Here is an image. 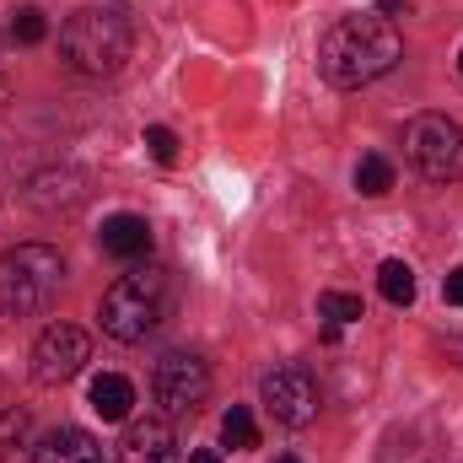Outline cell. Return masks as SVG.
<instances>
[{
	"instance_id": "6da1fadb",
	"label": "cell",
	"mask_w": 463,
	"mask_h": 463,
	"mask_svg": "<svg viewBox=\"0 0 463 463\" xmlns=\"http://www.w3.org/2000/svg\"><path fill=\"white\" fill-rule=\"evenodd\" d=\"M404 60V38L388 16H340L318 43V76L340 92L372 87Z\"/></svg>"
},
{
	"instance_id": "7a4b0ae2",
	"label": "cell",
	"mask_w": 463,
	"mask_h": 463,
	"mask_svg": "<svg viewBox=\"0 0 463 463\" xmlns=\"http://www.w3.org/2000/svg\"><path fill=\"white\" fill-rule=\"evenodd\" d=\"M103 335L118 345H140L162 329L167 318V269H129L103 291Z\"/></svg>"
},
{
	"instance_id": "3957f363",
	"label": "cell",
	"mask_w": 463,
	"mask_h": 463,
	"mask_svg": "<svg viewBox=\"0 0 463 463\" xmlns=\"http://www.w3.org/2000/svg\"><path fill=\"white\" fill-rule=\"evenodd\" d=\"M65 286V259L49 242H16L0 253V313L27 318L43 313Z\"/></svg>"
},
{
	"instance_id": "277c9868",
	"label": "cell",
	"mask_w": 463,
	"mask_h": 463,
	"mask_svg": "<svg viewBox=\"0 0 463 463\" xmlns=\"http://www.w3.org/2000/svg\"><path fill=\"white\" fill-rule=\"evenodd\" d=\"M129 22L118 11H76L65 27H60V60L76 71V76H118L124 60H129Z\"/></svg>"
},
{
	"instance_id": "5b68a950",
	"label": "cell",
	"mask_w": 463,
	"mask_h": 463,
	"mask_svg": "<svg viewBox=\"0 0 463 463\" xmlns=\"http://www.w3.org/2000/svg\"><path fill=\"white\" fill-rule=\"evenodd\" d=\"M404 156L415 162L420 178L458 184L463 178V124L448 114H415L404 124Z\"/></svg>"
},
{
	"instance_id": "8992f818",
	"label": "cell",
	"mask_w": 463,
	"mask_h": 463,
	"mask_svg": "<svg viewBox=\"0 0 463 463\" xmlns=\"http://www.w3.org/2000/svg\"><path fill=\"white\" fill-rule=\"evenodd\" d=\"M151 393H156L162 415H194L211 393V366L194 350H167L151 372Z\"/></svg>"
},
{
	"instance_id": "52a82bcc",
	"label": "cell",
	"mask_w": 463,
	"mask_h": 463,
	"mask_svg": "<svg viewBox=\"0 0 463 463\" xmlns=\"http://www.w3.org/2000/svg\"><path fill=\"white\" fill-rule=\"evenodd\" d=\"M259 399H264V410L280 420V426H291V431H302V426H313L318 420V383H313V372L307 366H297V361H286V366H275V372H264V383H259Z\"/></svg>"
},
{
	"instance_id": "ba28073f",
	"label": "cell",
	"mask_w": 463,
	"mask_h": 463,
	"mask_svg": "<svg viewBox=\"0 0 463 463\" xmlns=\"http://www.w3.org/2000/svg\"><path fill=\"white\" fill-rule=\"evenodd\" d=\"M87 361H92V340H87L76 324H49V329L38 335V345H33V383L60 388V383H71Z\"/></svg>"
},
{
	"instance_id": "9c48e42d",
	"label": "cell",
	"mask_w": 463,
	"mask_h": 463,
	"mask_svg": "<svg viewBox=\"0 0 463 463\" xmlns=\"http://www.w3.org/2000/svg\"><path fill=\"white\" fill-rule=\"evenodd\" d=\"M118 463H184L167 415H140V420H129V426H124V442H118Z\"/></svg>"
},
{
	"instance_id": "30bf717a",
	"label": "cell",
	"mask_w": 463,
	"mask_h": 463,
	"mask_svg": "<svg viewBox=\"0 0 463 463\" xmlns=\"http://www.w3.org/2000/svg\"><path fill=\"white\" fill-rule=\"evenodd\" d=\"M98 248L109 253V259H146L151 253V222L146 216H129V211H118L103 222L98 232Z\"/></svg>"
},
{
	"instance_id": "8fae6325",
	"label": "cell",
	"mask_w": 463,
	"mask_h": 463,
	"mask_svg": "<svg viewBox=\"0 0 463 463\" xmlns=\"http://www.w3.org/2000/svg\"><path fill=\"white\" fill-rule=\"evenodd\" d=\"M33 463H103L98 442L81 431V426H54L38 448H33Z\"/></svg>"
},
{
	"instance_id": "7c38bea8",
	"label": "cell",
	"mask_w": 463,
	"mask_h": 463,
	"mask_svg": "<svg viewBox=\"0 0 463 463\" xmlns=\"http://www.w3.org/2000/svg\"><path fill=\"white\" fill-rule=\"evenodd\" d=\"M92 410L103 415V420H129V410H135V383L129 377H118V372H103V377H92Z\"/></svg>"
},
{
	"instance_id": "4fadbf2b",
	"label": "cell",
	"mask_w": 463,
	"mask_h": 463,
	"mask_svg": "<svg viewBox=\"0 0 463 463\" xmlns=\"http://www.w3.org/2000/svg\"><path fill=\"white\" fill-rule=\"evenodd\" d=\"M0 463H33V415L27 410L0 415Z\"/></svg>"
},
{
	"instance_id": "5bb4252c",
	"label": "cell",
	"mask_w": 463,
	"mask_h": 463,
	"mask_svg": "<svg viewBox=\"0 0 463 463\" xmlns=\"http://www.w3.org/2000/svg\"><path fill=\"white\" fill-rule=\"evenodd\" d=\"M377 291H383V302L410 307V302H415V269H410L404 259H383V264H377Z\"/></svg>"
},
{
	"instance_id": "9a60e30c",
	"label": "cell",
	"mask_w": 463,
	"mask_h": 463,
	"mask_svg": "<svg viewBox=\"0 0 463 463\" xmlns=\"http://www.w3.org/2000/svg\"><path fill=\"white\" fill-rule=\"evenodd\" d=\"M355 189H361L366 200H383V194L393 189V162L377 156V151H366V156L355 162Z\"/></svg>"
},
{
	"instance_id": "2e32d148",
	"label": "cell",
	"mask_w": 463,
	"mask_h": 463,
	"mask_svg": "<svg viewBox=\"0 0 463 463\" xmlns=\"http://www.w3.org/2000/svg\"><path fill=\"white\" fill-rule=\"evenodd\" d=\"M222 442H227L232 453H248V448H259V426H253L248 404H232L227 415H222Z\"/></svg>"
},
{
	"instance_id": "e0dca14e",
	"label": "cell",
	"mask_w": 463,
	"mask_h": 463,
	"mask_svg": "<svg viewBox=\"0 0 463 463\" xmlns=\"http://www.w3.org/2000/svg\"><path fill=\"white\" fill-rule=\"evenodd\" d=\"M43 38H49V16H43L38 5H22V11L11 16V43L27 49V43H43Z\"/></svg>"
},
{
	"instance_id": "ac0fdd59",
	"label": "cell",
	"mask_w": 463,
	"mask_h": 463,
	"mask_svg": "<svg viewBox=\"0 0 463 463\" xmlns=\"http://www.w3.org/2000/svg\"><path fill=\"white\" fill-rule=\"evenodd\" d=\"M318 318H329V324H355L361 318V297H350V291H324L318 297Z\"/></svg>"
},
{
	"instance_id": "d6986e66",
	"label": "cell",
	"mask_w": 463,
	"mask_h": 463,
	"mask_svg": "<svg viewBox=\"0 0 463 463\" xmlns=\"http://www.w3.org/2000/svg\"><path fill=\"white\" fill-rule=\"evenodd\" d=\"M146 151L167 167V162H178V135H173L167 124H151V129H146Z\"/></svg>"
},
{
	"instance_id": "ffe728a7",
	"label": "cell",
	"mask_w": 463,
	"mask_h": 463,
	"mask_svg": "<svg viewBox=\"0 0 463 463\" xmlns=\"http://www.w3.org/2000/svg\"><path fill=\"white\" fill-rule=\"evenodd\" d=\"M442 297H448V307H463V264H458V269H448V280H442Z\"/></svg>"
},
{
	"instance_id": "44dd1931",
	"label": "cell",
	"mask_w": 463,
	"mask_h": 463,
	"mask_svg": "<svg viewBox=\"0 0 463 463\" xmlns=\"http://www.w3.org/2000/svg\"><path fill=\"white\" fill-rule=\"evenodd\" d=\"M189 463H222V453H216V448H194V453H189Z\"/></svg>"
},
{
	"instance_id": "7402d4cb",
	"label": "cell",
	"mask_w": 463,
	"mask_h": 463,
	"mask_svg": "<svg viewBox=\"0 0 463 463\" xmlns=\"http://www.w3.org/2000/svg\"><path fill=\"white\" fill-rule=\"evenodd\" d=\"M377 11L383 16H404V0H377Z\"/></svg>"
},
{
	"instance_id": "603a6c76",
	"label": "cell",
	"mask_w": 463,
	"mask_h": 463,
	"mask_svg": "<svg viewBox=\"0 0 463 463\" xmlns=\"http://www.w3.org/2000/svg\"><path fill=\"white\" fill-rule=\"evenodd\" d=\"M442 350H448V355H453V361L463 366V340H458V335H453V340H442Z\"/></svg>"
},
{
	"instance_id": "cb8c5ba5",
	"label": "cell",
	"mask_w": 463,
	"mask_h": 463,
	"mask_svg": "<svg viewBox=\"0 0 463 463\" xmlns=\"http://www.w3.org/2000/svg\"><path fill=\"white\" fill-rule=\"evenodd\" d=\"M275 463H302V458H291V453H280V458H275Z\"/></svg>"
},
{
	"instance_id": "d4e9b609",
	"label": "cell",
	"mask_w": 463,
	"mask_h": 463,
	"mask_svg": "<svg viewBox=\"0 0 463 463\" xmlns=\"http://www.w3.org/2000/svg\"><path fill=\"white\" fill-rule=\"evenodd\" d=\"M458 76H463V54H458Z\"/></svg>"
}]
</instances>
